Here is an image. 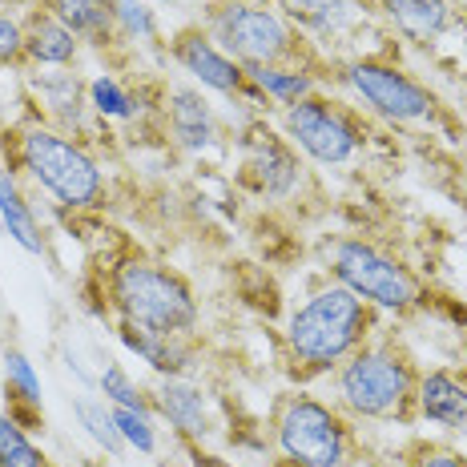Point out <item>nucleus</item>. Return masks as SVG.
Returning <instances> with one entry per match:
<instances>
[{"label": "nucleus", "instance_id": "obj_1", "mask_svg": "<svg viewBox=\"0 0 467 467\" xmlns=\"http://www.w3.org/2000/svg\"><path fill=\"white\" fill-rule=\"evenodd\" d=\"M375 330L379 310L350 295L347 286L330 282V286L315 290L303 306H295L286 330H282V343H286V358L303 375H327L363 343H371Z\"/></svg>", "mask_w": 467, "mask_h": 467}, {"label": "nucleus", "instance_id": "obj_14", "mask_svg": "<svg viewBox=\"0 0 467 467\" xmlns=\"http://www.w3.org/2000/svg\"><path fill=\"white\" fill-rule=\"evenodd\" d=\"M165 133L173 138L182 153H210L222 141V121L210 97L198 85H170L161 101Z\"/></svg>", "mask_w": 467, "mask_h": 467}, {"label": "nucleus", "instance_id": "obj_21", "mask_svg": "<svg viewBox=\"0 0 467 467\" xmlns=\"http://www.w3.org/2000/svg\"><path fill=\"white\" fill-rule=\"evenodd\" d=\"M41 8L57 16L81 45L89 48H117V25L109 0H36Z\"/></svg>", "mask_w": 467, "mask_h": 467}, {"label": "nucleus", "instance_id": "obj_29", "mask_svg": "<svg viewBox=\"0 0 467 467\" xmlns=\"http://www.w3.org/2000/svg\"><path fill=\"white\" fill-rule=\"evenodd\" d=\"M113 420H117V431L130 451H141V455H158V420L150 411H125V407H113Z\"/></svg>", "mask_w": 467, "mask_h": 467}, {"label": "nucleus", "instance_id": "obj_20", "mask_svg": "<svg viewBox=\"0 0 467 467\" xmlns=\"http://www.w3.org/2000/svg\"><path fill=\"white\" fill-rule=\"evenodd\" d=\"M0 226H5V234L25 254H33V258L48 254V238H45L41 218H36L33 202L25 198L16 170H8V165H0Z\"/></svg>", "mask_w": 467, "mask_h": 467}, {"label": "nucleus", "instance_id": "obj_32", "mask_svg": "<svg viewBox=\"0 0 467 467\" xmlns=\"http://www.w3.org/2000/svg\"><path fill=\"white\" fill-rule=\"evenodd\" d=\"M266 467H295V463H290V460H282V455H278V460H270Z\"/></svg>", "mask_w": 467, "mask_h": 467}, {"label": "nucleus", "instance_id": "obj_16", "mask_svg": "<svg viewBox=\"0 0 467 467\" xmlns=\"http://www.w3.org/2000/svg\"><path fill=\"white\" fill-rule=\"evenodd\" d=\"M117 338L130 355L150 363L158 379H190L198 367V355L190 347V335H158V330H141L130 323H117Z\"/></svg>", "mask_w": 467, "mask_h": 467}, {"label": "nucleus", "instance_id": "obj_26", "mask_svg": "<svg viewBox=\"0 0 467 467\" xmlns=\"http://www.w3.org/2000/svg\"><path fill=\"white\" fill-rule=\"evenodd\" d=\"M109 8H113L117 41L121 45L153 48L161 41V25H158V13H153L150 0H109Z\"/></svg>", "mask_w": 467, "mask_h": 467}, {"label": "nucleus", "instance_id": "obj_5", "mask_svg": "<svg viewBox=\"0 0 467 467\" xmlns=\"http://www.w3.org/2000/svg\"><path fill=\"white\" fill-rule=\"evenodd\" d=\"M202 28L226 48L242 69H258V65H310V57H315L310 41L275 5L213 0Z\"/></svg>", "mask_w": 467, "mask_h": 467}, {"label": "nucleus", "instance_id": "obj_27", "mask_svg": "<svg viewBox=\"0 0 467 467\" xmlns=\"http://www.w3.org/2000/svg\"><path fill=\"white\" fill-rule=\"evenodd\" d=\"M0 467H53L45 447L33 440V431L16 423L8 411H0Z\"/></svg>", "mask_w": 467, "mask_h": 467}, {"label": "nucleus", "instance_id": "obj_7", "mask_svg": "<svg viewBox=\"0 0 467 467\" xmlns=\"http://www.w3.org/2000/svg\"><path fill=\"white\" fill-rule=\"evenodd\" d=\"M330 275L338 286L358 295L367 306L387 310V315H407L423 306V286L395 254L367 238H343L330 246Z\"/></svg>", "mask_w": 467, "mask_h": 467}, {"label": "nucleus", "instance_id": "obj_8", "mask_svg": "<svg viewBox=\"0 0 467 467\" xmlns=\"http://www.w3.org/2000/svg\"><path fill=\"white\" fill-rule=\"evenodd\" d=\"M282 130L303 158L327 165V170L355 161L363 150V125L355 121V113L323 93H310L306 101L282 109Z\"/></svg>", "mask_w": 467, "mask_h": 467}, {"label": "nucleus", "instance_id": "obj_23", "mask_svg": "<svg viewBox=\"0 0 467 467\" xmlns=\"http://www.w3.org/2000/svg\"><path fill=\"white\" fill-rule=\"evenodd\" d=\"M246 77L270 105H282V109L318 93L315 65H258V69H246Z\"/></svg>", "mask_w": 467, "mask_h": 467}, {"label": "nucleus", "instance_id": "obj_11", "mask_svg": "<svg viewBox=\"0 0 467 467\" xmlns=\"http://www.w3.org/2000/svg\"><path fill=\"white\" fill-rule=\"evenodd\" d=\"M242 182L270 202L295 198V190L303 186V158L286 138H278L275 130L258 125L246 138V158H242Z\"/></svg>", "mask_w": 467, "mask_h": 467}, {"label": "nucleus", "instance_id": "obj_24", "mask_svg": "<svg viewBox=\"0 0 467 467\" xmlns=\"http://www.w3.org/2000/svg\"><path fill=\"white\" fill-rule=\"evenodd\" d=\"M89 109L101 125L105 121H133V117H141V101H138V93L125 81H117L113 73H97L89 81Z\"/></svg>", "mask_w": 467, "mask_h": 467}, {"label": "nucleus", "instance_id": "obj_4", "mask_svg": "<svg viewBox=\"0 0 467 467\" xmlns=\"http://www.w3.org/2000/svg\"><path fill=\"white\" fill-rule=\"evenodd\" d=\"M105 298H109L117 323L158 330V335H193L202 318L190 282L178 270L141 254L121 258L117 266H109Z\"/></svg>", "mask_w": 467, "mask_h": 467}, {"label": "nucleus", "instance_id": "obj_28", "mask_svg": "<svg viewBox=\"0 0 467 467\" xmlns=\"http://www.w3.org/2000/svg\"><path fill=\"white\" fill-rule=\"evenodd\" d=\"M97 391L109 407H125V411H150V387H141L138 379L125 371L121 363H105L101 375H97Z\"/></svg>", "mask_w": 467, "mask_h": 467}, {"label": "nucleus", "instance_id": "obj_18", "mask_svg": "<svg viewBox=\"0 0 467 467\" xmlns=\"http://www.w3.org/2000/svg\"><path fill=\"white\" fill-rule=\"evenodd\" d=\"M81 41L57 21L48 8H28L25 16V65L28 69H73L81 57Z\"/></svg>", "mask_w": 467, "mask_h": 467}, {"label": "nucleus", "instance_id": "obj_25", "mask_svg": "<svg viewBox=\"0 0 467 467\" xmlns=\"http://www.w3.org/2000/svg\"><path fill=\"white\" fill-rule=\"evenodd\" d=\"M73 415H77V423H81V431L89 435V440L101 447L105 455H113V460H121L130 447H125L121 440V431H117V420H113V407L105 403V399H89V395H81V399H73Z\"/></svg>", "mask_w": 467, "mask_h": 467}, {"label": "nucleus", "instance_id": "obj_10", "mask_svg": "<svg viewBox=\"0 0 467 467\" xmlns=\"http://www.w3.org/2000/svg\"><path fill=\"white\" fill-rule=\"evenodd\" d=\"M170 57L202 93H218V97H226V101H250L254 109L270 105L266 97L250 85L246 69H242L202 25H190V28H182V33H173Z\"/></svg>", "mask_w": 467, "mask_h": 467}, {"label": "nucleus", "instance_id": "obj_33", "mask_svg": "<svg viewBox=\"0 0 467 467\" xmlns=\"http://www.w3.org/2000/svg\"><path fill=\"white\" fill-rule=\"evenodd\" d=\"M250 5H270V0H250Z\"/></svg>", "mask_w": 467, "mask_h": 467}, {"label": "nucleus", "instance_id": "obj_6", "mask_svg": "<svg viewBox=\"0 0 467 467\" xmlns=\"http://www.w3.org/2000/svg\"><path fill=\"white\" fill-rule=\"evenodd\" d=\"M275 447L295 467H355V431L335 403L282 395L275 407Z\"/></svg>", "mask_w": 467, "mask_h": 467}, {"label": "nucleus", "instance_id": "obj_2", "mask_svg": "<svg viewBox=\"0 0 467 467\" xmlns=\"http://www.w3.org/2000/svg\"><path fill=\"white\" fill-rule=\"evenodd\" d=\"M13 161L57 210L97 213L109 202V178L89 153V145L45 121H28L16 133Z\"/></svg>", "mask_w": 467, "mask_h": 467}, {"label": "nucleus", "instance_id": "obj_34", "mask_svg": "<svg viewBox=\"0 0 467 467\" xmlns=\"http://www.w3.org/2000/svg\"><path fill=\"white\" fill-rule=\"evenodd\" d=\"M5 5H21V0H5Z\"/></svg>", "mask_w": 467, "mask_h": 467}, {"label": "nucleus", "instance_id": "obj_15", "mask_svg": "<svg viewBox=\"0 0 467 467\" xmlns=\"http://www.w3.org/2000/svg\"><path fill=\"white\" fill-rule=\"evenodd\" d=\"M298 33L315 41H343L371 16L367 0H270Z\"/></svg>", "mask_w": 467, "mask_h": 467}, {"label": "nucleus", "instance_id": "obj_22", "mask_svg": "<svg viewBox=\"0 0 467 467\" xmlns=\"http://www.w3.org/2000/svg\"><path fill=\"white\" fill-rule=\"evenodd\" d=\"M375 8L391 21V28L407 41H435L451 28V0H375Z\"/></svg>", "mask_w": 467, "mask_h": 467}, {"label": "nucleus", "instance_id": "obj_3", "mask_svg": "<svg viewBox=\"0 0 467 467\" xmlns=\"http://www.w3.org/2000/svg\"><path fill=\"white\" fill-rule=\"evenodd\" d=\"M415 387H420V371H415L411 355L395 347L391 338H371L335 367V407L347 420H411Z\"/></svg>", "mask_w": 467, "mask_h": 467}, {"label": "nucleus", "instance_id": "obj_13", "mask_svg": "<svg viewBox=\"0 0 467 467\" xmlns=\"http://www.w3.org/2000/svg\"><path fill=\"white\" fill-rule=\"evenodd\" d=\"M150 407L153 420L165 423L190 447H202L218 427L210 391L193 379H158V387H150Z\"/></svg>", "mask_w": 467, "mask_h": 467}, {"label": "nucleus", "instance_id": "obj_9", "mask_svg": "<svg viewBox=\"0 0 467 467\" xmlns=\"http://www.w3.org/2000/svg\"><path fill=\"white\" fill-rule=\"evenodd\" d=\"M343 85L355 101H363V109L391 125H423L435 117V93L391 61H375V57L350 61L343 69Z\"/></svg>", "mask_w": 467, "mask_h": 467}, {"label": "nucleus", "instance_id": "obj_31", "mask_svg": "<svg viewBox=\"0 0 467 467\" xmlns=\"http://www.w3.org/2000/svg\"><path fill=\"white\" fill-rule=\"evenodd\" d=\"M411 467H467V460L460 451H447V447H423Z\"/></svg>", "mask_w": 467, "mask_h": 467}, {"label": "nucleus", "instance_id": "obj_17", "mask_svg": "<svg viewBox=\"0 0 467 467\" xmlns=\"http://www.w3.org/2000/svg\"><path fill=\"white\" fill-rule=\"evenodd\" d=\"M0 391H5V411L21 427L36 431L45 423V387L36 375L33 358L21 347H8L0 355Z\"/></svg>", "mask_w": 467, "mask_h": 467}, {"label": "nucleus", "instance_id": "obj_30", "mask_svg": "<svg viewBox=\"0 0 467 467\" xmlns=\"http://www.w3.org/2000/svg\"><path fill=\"white\" fill-rule=\"evenodd\" d=\"M25 65V21L13 13V5L0 0V69Z\"/></svg>", "mask_w": 467, "mask_h": 467}, {"label": "nucleus", "instance_id": "obj_19", "mask_svg": "<svg viewBox=\"0 0 467 467\" xmlns=\"http://www.w3.org/2000/svg\"><path fill=\"white\" fill-rule=\"evenodd\" d=\"M415 415L447 431H467V383L451 371H423L415 387Z\"/></svg>", "mask_w": 467, "mask_h": 467}, {"label": "nucleus", "instance_id": "obj_12", "mask_svg": "<svg viewBox=\"0 0 467 467\" xmlns=\"http://www.w3.org/2000/svg\"><path fill=\"white\" fill-rule=\"evenodd\" d=\"M25 89H28V101L36 105V113L45 117V125L69 133L77 141L97 121L89 109V85L73 69H33L25 77Z\"/></svg>", "mask_w": 467, "mask_h": 467}]
</instances>
